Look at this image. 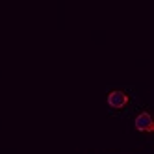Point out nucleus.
<instances>
[{
  "label": "nucleus",
  "instance_id": "2",
  "mask_svg": "<svg viewBox=\"0 0 154 154\" xmlns=\"http://www.w3.org/2000/svg\"><path fill=\"white\" fill-rule=\"evenodd\" d=\"M136 128L143 130V132H152L154 130V123H152V117L149 112H143L136 117Z\"/></svg>",
  "mask_w": 154,
  "mask_h": 154
},
{
  "label": "nucleus",
  "instance_id": "1",
  "mask_svg": "<svg viewBox=\"0 0 154 154\" xmlns=\"http://www.w3.org/2000/svg\"><path fill=\"white\" fill-rule=\"evenodd\" d=\"M108 104L112 108H125L128 104V95L123 91H112L108 95Z\"/></svg>",
  "mask_w": 154,
  "mask_h": 154
}]
</instances>
